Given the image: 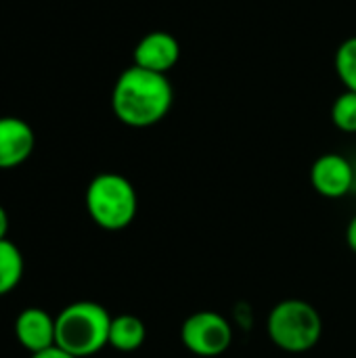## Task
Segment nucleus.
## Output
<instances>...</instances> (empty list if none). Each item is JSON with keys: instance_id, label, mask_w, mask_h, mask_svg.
I'll use <instances>...</instances> for the list:
<instances>
[{"instance_id": "nucleus-1", "label": "nucleus", "mask_w": 356, "mask_h": 358, "mask_svg": "<svg viewBox=\"0 0 356 358\" xmlns=\"http://www.w3.org/2000/svg\"><path fill=\"white\" fill-rule=\"evenodd\" d=\"M174 103V88L164 73L130 65L111 90L113 115L130 128H149L162 122Z\"/></svg>"}, {"instance_id": "nucleus-2", "label": "nucleus", "mask_w": 356, "mask_h": 358, "mask_svg": "<svg viewBox=\"0 0 356 358\" xmlns=\"http://www.w3.org/2000/svg\"><path fill=\"white\" fill-rule=\"evenodd\" d=\"M111 319L97 302H73L55 317L57 346L76 358H86L109 346Z\"/></svg>"}, {"instance_id": "nucleus-3", "label": "nucleus", "mask_w": 356, "mask_h": 358, "mask_svg": "<svg viewBox=\"0 0 356 358\" xmlns=\"http://www.w3.org/2000/svg\"><path fill=\"white\" fill-rule=\"evenodd\" d=\"M86 212L103 231H124L138 212V195L132 182L115 172L97 174L86 187Z\"/></svg>"}, {"instance_id": "nucleus-4", "label": "nucleus", "mask_w": 356, "mask_h": 358, "mask_svg": "<svg viewBox=\"0 0 356 358\" xmlns=\"http://www.w3.org/2000/svg\"><path fill=\"white\" fill-rule=\"evenodd\" d=\"M266 334L271 342L283 352L302 355L321 342L323 319L311 302L290 298L275 304L269 313Z\"/></svg>"}, {"instance_id": "nucleus-5", "label": "nucleus", "mask_w": 356, "mask_h": 358, "mask_svg": "<svg viewBox=\"0 0 356 358\" xmlns=\"http://www.w3.org/2000/svg\"><path fill=\"white\" fill-rule=\"evenodd\" d=\"M180 342L195 357H220L233 344V327L220 313L199 310L180 325Z\"/></svg>"}, {"instance_id": "nucleus-6", "label": "nucleus", "mask_w": 356, "mask_h": 358, "mask_svg": "<svg viewBox=\"0 0 356 358\" xmlns=\"http://www.w3.org/2000/svg\"><path fill=\"white\" fill-rule=\"evenodd\" d=\"M313 189L327 199L346 197L355 185V168L340 153H325L315 159L311 168Z\"/></svg>"}, {"instance_id": "nucleus-7", "label": "nucleus", "mask_w": 356, "mask_h": 358, "mask_svg": "<svg viewBox=\"0 0 356 358\" xmlns=\"http://www.w3.org/2000/svg\"><path fill=\"white\" fill-rule=\"evenodd\" d=\"M132 59H134V65L166 76L180 59V44L170 31L155 29V31L145 34L136 42Z\"/></svg>"}, {"instance_id": "nucleus-8", "label": "nucleus", "mask_w": 356, "mask_h": 358, "mask_svg": "<svg viewBox=\"0 0 356 358\" xmlns=\"http://www.w3.org/2000/svg\"><path fill=\"white\" fill-rule=\"evenodd\" d=\"M36 145L31 126L15 115L0 117V170H10L29 159Z\"/></svg>"}, {"instance_id": "nucleus-9", "label": "nucleus", "mask_w": 356, "mask_h": 358, "mask_svg": "<svg viewBox=\"0 0 356 358\" xmlns=\"http://www.w3.org/2000/svg\"><path fill=\"white\" fill-rule=\"evenodd\" d=\"M17 342L31 355L57 346V327L55 319L42 308H25L15 321Z\"/></svg>"}, {"instance_id": "nucleus-10", "label": "nucleus", "mask_w": 356, "mask_h": 358, "mask_svg": "<svg viewBox=\"0 0 356 358\" xmlns=\"http://www.w3.org/2000/svg\"><path fill=\"white\" fill-rule=\"evenodd\" d=\"M147 327L134 315H120L111 319L109 327V346L118 352H134L145 344Z\"/></svg>"}, {"instance_id": "nucleus-11", "label": "nucleus", "mask_w": 356, "mask_h": 358, "mask_svg": "<svg viewBox=\"0 0 356 358\" xmlns=\"http://www.w3.org/2000/svg\"><path fill=\"white\" fill-rule=\"evenodd\" d=\"M23 256L19 248L4 239L0 241V298L10 294L23 277Z\"/></svg>"}, {"instance_id": "nucleus-12", "label": "nucleus", "mask_w": 356, "mask_h": 358, "mask_svg": "<svg viewBox=\"0 0 356 358\" xmlns=\"http://www.w3.org/2000/svg\"><path fill=\"white\" fill-rule=\"evenodd\" d=\"M336 73L346 90L356 92V36L344 40L336 50Z\"/></svg>"}, {"instance_id": "nucleus-13", "label": "nucleus", "mask_w": 356, "mask_h": 358, "mask_svg": "<svg viewBox=\"0 0 356 358\" xmlns=\"http://www.w3.org/2000/svg\"><path fill=\"white\" fill-rule=\"evenodd\" d=\"M332 122L338 130L356 134V92L344 90L332 105Z\"/></svg>"}, {"instance_id": "nucleus-14", "label": "nucleus", "mask_w": 356, "mask_h": 358, "mask_svg": "<svg viewBox=\"0 0 356 358\" xmlns=\"http://www.w3.org/2000/svg\"><path fill=\"white\" fill-rule=\"evenodd\" d=\"M31 358H76L73 355H69V352H65V350H61L59 346H52V348H48V350H42V352H38V355H31Z\"/></svg>"}, {"instance_id": "nucleus-15", "label": "nucleus", "mask_w": 356, "mask_h": 358, "mask_svg": "<svg viewBox=\"0 0 356 358\" xmlns=\"http://www.w3.org/2000/svg\"><path fill=\"white\" fill-rule=\"evenodd\" d=\"M346 245L356 254V216L350 218V222L346 227Z\"/></svg>"}, {"instance_id": "nucleus-16", "label": "nucleus", "mask_w": 356, "mask_h": 358, "mask_svg": "<svg viewBox=\"0 0 356 358\" xmlns=\"http://www.w3.org/2000/svg\"><path fill=\"white\" fill-rule=\"evenodd\" d=\"M6 235H8V214H6V210L0 206V241H4Z\"/></svg>"}]
</instances>
